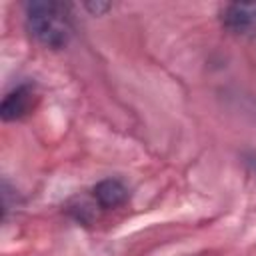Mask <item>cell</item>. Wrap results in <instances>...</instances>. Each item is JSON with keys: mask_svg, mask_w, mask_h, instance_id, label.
I'll list each match as a JSON object with an SVG mask.
<instances>
[{"mask_svg": "<svg viewBox=\"0 0 256 256\" xmlns=\"http://www.w3.org/2000/svg\"><path fill=\"white\" fill-rule=\"evenodd\" d=\"M26 22L30 34L46 48H64L70 40L72 26L68 10L58 2H30L26 4Z\"/></svg>", "mask_w": 256, "mask_h": 256, "instance_id": "cell-1", "label": "cell"}, {"mask_svg": "<svg viewBox=\"0 0 256 256\" xmlns=\"http://www.w3.org/2000/svg\"><path fill=\"white\" fill-rule=\"evenodd\" d=\"M36 102V92L30 84H20L14 90H10L2 104H0V116L4 122H12V120H20L26 114L32 112Z\"/></svg>", "mask_w": 256, "mask_h": 256, "instance_id": "cell-2", "label": "cell"}, {"mask_svg": "<svg viewBox=\"0 0 256 256\" xmlns=\"http://www.w3.org/2000/svg\"><path fill=\"white\" fill-rule=\"evenodd\" d=\"M222 24L234 34L256 32V2H234L222 8Z\"/></svg>", "mask_w": 256, "mask_h": 256, "instance_id": "cell-3", "label": "cell"}, {"mask_svg": "<svg viewBox=\"0 0 256 256\" xmlns=\"http://www.w3.org/2000/svg\"><path fill=\"white\" fill-rule=\"evenodd\" d=\"M92 192L102 208H116L128 200V188L116 178H106L98 182Z\"/></svg>", "mask_w": 256, "mask_h": 256, "instance_id": "cell-4", "label": "cell"}, {"mask_svg": "<svg viewBox=\"0 0 256 256\" xmlns=\"http://www.w3.org/2000/svg\"><path fill=\"white\" fill-rule=\"evenodd\" d=\"M86 8L88 10H92V14H100V12H104V10H108L110 8V4H100V2H96V4H86Z\"/></svg>", "mask_w": 256, "mask_h": 256, "instance_id": "cell-5", "label": "cell"}]
</instances>
